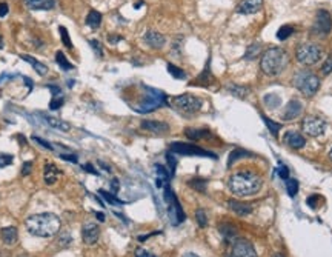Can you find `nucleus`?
Masks as SVG:
<instances>
[{
  "label": "nucleus",
  "instance_id": "f257e3e1",
  "mask_svg": "<svg viewBox=\"0 0 332 257\" xmlns=\"http://www.w3.org/2000/svg\"><path fill=\"white\" fill-rule=\"evenodd\" d=\"M62 222L59 216L52 213L32 214L26 219V230L29 234L37 237H52L59 233Z\"/></svg>",
  "mask_w": 332,
  "mask_h": 257
},
{
  "label": "nucleus",
  "instance_id": "f03ea898",
  "mask_svg": "<svg viewBox=\"0 0 332 257\" xmlns=\"http://www.w3.org/2000/svg\"><path fill=\"white\" fill-rule=\"evenodd\" d=\"M228 186L234 196L239 197L254 196L261 188V177L251 171H239L229 177Z\"/></svg>",
  "mask_w": 332,
  "mask_h": 257
},
{
  "label": "nucleus",
  "instance_id": "7ed1b4c3",
  "mask_svg": "<svg viewBox=\"0 0 332 257\" xmlns=\"http://www.w3.org/2000/svg\"><path fill=\"white\" fill-rule=\"evenodd\" d=\"M289 63L288 53L283 48H269L266 53L261 56L260 68L266 76H279L285 71V68Z\"/></svg>",
  "mask_w": 332,
  "mask_h": 257
},
{
  "label": "nucleus",
  "instance_id": "20e7f679",
  "mask_svg": "<svg viewBox=\"0 0 332 257\" xmlns=\"http://www.w3.org/2000/svg\"><path fill=\"white\" fill-rule=\"evenodd\" d=\"M145 95L142 99L140 104L137 105H131L136 111L139 113H152L157 108L163 107L166 104V95L163 94V91L154 89V88H145Z\"/></svg>",
  "mask_w": 332,
  "mask_h": 257
},
{
  "label": "nucleus",
  "instance_id": "39448f33",
  "mask_svg": "<svg viewBox=\"0 0 332 257\" xmlns=\"http://www.w3.org/2000/svg\"><path fill=\"white\" fill-rule=\"evenodd\" d=\"M294 85L295 88L306 97H311L314 95L317 91H318V86H320V79L308 71V70H303V71H298L295 76H294Z\"/></svg>",
  "mask_w": 332,
  "mask_h": 257
},
{
  "label": "nucleus",
  "instance_id": "423d86ee",
  "mask_svg": "<svg viewBox=\"0 0 332 257\" xmlns=\"http://www.w3.org/2000/svg\"><path fill=\"white\" fill-rule=\"evenodd\" d=\"M171 105L183 116H192L202 108V100L192 94H182L171 99Z\"/></svg>",
  "mask_w": 332,
  "mask_h": 257
},
{
  "label": "nucleus",
  "instance_id": "0eeeda50",
  "mask_svg": "<svg viewBox=\"0 0 332 257\" xmlns=\"http://www.w3.org/2000/svg\"><path fill=\"white\" fill-rule=\"evenodd\" d=\"M163 199L166 202V207H168V214H170V220L173 225H180L185 220V213L180 207V203L176 197V194L173 192V189L168 186L163 188Z\"/></svg>",
  "mask_w": 332,
  "mask_h": 257
},
{
  "label": "nucleus",
  "instance_id": "6e6552de",
  "mask_svg": "<svg viewBox=\"0 0 332 257\" xmlns=\"http://www.w3.org/2000/svg\"><path fill=\"white\" fill-rule=\"evenodd\" d=\"M295 56L300 63L311 67L321 59V48L315 43H302L295 51Z\"/></svg>",
  "mask_w": 332,
  "mask_h": 257
},
{
  "label": "nucleus",
  "instance_id": "1a4fd4ad",
  "mask_svg": "<svg viewBox=\"0 0 332 257\" xmlns=\"http://www.w3.org/2000/svg\"><path fill=\"white\" fill-rule=\"evenodd\" d=\"M174 154H180V156H200V157H212L215 159V156L212 152L195 146L192 143H185V142H174L170 148Z\"/></svg>",
  "mask_w": 332,
  "mask_h": 257
},
{
  "label": "nucleus",
  "instance_id": "9d476101",
  "mask_svg": "<svg viewBox=\"0 0 332 257\" xmlns=\"http://www.w3.org/2000/svg\"><path fill=\"white\" fill-rule=\"evenodd\" d=\"M302 128L303 131L311 136V137H318L324 133L326 130V122L320 117H315V116H308L303 119V123H302Z\"/></svg>",
  "mask_w": 332,
  "mask_h": 257
},
{
  "label": "nucleus",
  "instance_id": "9b49d317",
  "mask_svg": "<svg viewBox=\"0 0 332 257\" xmlns=\"http://www.w3.org/2000/svg\"><path fill=\"white\" fill-rule=\"evenodd\" d=\"M332 29V19L330 14L324 10H320L315 17V25H314V33L318 36H327Z\"/></svg>",
  "mask_w": 332,
  "mask_h": 257
},
{
  "label": "nucleus",
  "instance_id": "f8f14e48",
  "mask_svg": "<svg viewBox=\"0 0 332 257\" xmlns=\"http://www.w3.org/2000/svg\"><path fill=\"white\" fill-rule=\"evenodd\" d=\"M233 257H257V252L251 242H248L246 239H237L234 240Z\"/></svg>",
  "mask_w": 332,
  "mask_h": 257
},
{
  "label": "nucleus",
  "instance_id": "ddd939ff",
  "mask_svg": "<svg viewBox=\"0 0 332 257\" xmlns=\"http://www.w3.org/2000/svg\"><path fill=\"white\" fill-rule=\"evenodd\" d=\"M98 236H100V230L95 223L92 222H88L83 225L82 228V239L86 245H94L97 240H98Z\"/></svg>",
  "mask_w": 332,
  "mask_h": 257
},
{
  "label": "nucleus",
  "instance_id": "4468645a",
  "mask_svg": "<svg viewBox=\"0 0 332 257\" xmlns=\"http://www.w3.org/2000/svg\"><path fill=\"white\" fill-rule=\"evenodd\" d=\"M263 7V0H242L237 7V11L240 14H255L261 10Z\"/></svg>",
  "mask_w": 332,
  "mask_h": 257
},
{
  "label": "nucleus",
  "instance_id": "2eb2a0df",
  "mask_svg": "<svg viewBox=\"0 0 332 257\" xmlns=\"http://www.w3.org/2000/svg\"><path fill=\"white\" fill-rule=\"evenodd\" d=\"M303 111V105L300 100H291L289 104L285 107V111H283V119L285 120H294L297 119Z\"/></svg>",
  "mask_w": 332,
  "mask_h": 257
},
{
  "label": "nucleus",
  "instance_id": "dca6fc26",
  "mask_svg": "<svg viewBox=\"0 0 332 257\" xmlns=\"http://www.w3.org/2000/svg\"><path fill=\"white\" fill-rule=\"evenodd\" d=\"M283 142L288 146H291L292 149H300V148H303L306 145V139L297 131H288L285 134V137H283Z\"/></svg>",
  "mask_w": 332,
  "mask_h": 257
},
{
  "label": "nucleus",
  "instance_id": "f3484780",
  "mask_svg": "<svg viewBox=\"0 0 332 257\" xmlns=\"http://www.w3.org/2000/svg\"><path fill=\"white\" fill-rule=\"evenodd\" d=\"M228 207L229 210L240 217H246L252 213V205L249 203H243V202H237V200H229L228 202Z\"/></svg>",
  "mask_w": 332,
  "mask_h": 257
},
{
  "label": "nucleus",
  "instance_id": "a211bd4d",
  "mask_svg": "<svg viewBox=\"0 0 332 257\" xmlns=\"http://www.w3.org/2000/svg\"><path fill=\"white\" fill-rule=\"evenodd\" d=\"M143 39H145V42H146L151 48H154V49H161V48L164 46V43H166L164 36L160 34V33H157V31H152V29L148 31Z\"/></svg>",
  "mask_w": 332,
  "mask_h": 257
},
{
  "label": "nucleus",
  "instance_id": "6ab92c4d",
  "mask_svg": "<svg viewBox=\"0 0 332 257\" xmlns=\"http://www.w3.org/2000/svg\"><path fill=\"white\" fill-rule=\"evenodd\" d=\"M23 4L34 11H49L55 7V0H23Z\"/></svg>",
  "mask_w": 332,
  "mask_h": 257
},
{
  "label": "nucleus",
  "instance_id": "aec40b11",
  "mask_svg": "<svg viewBox=\"0 0 332 257\" xmlns=\"http://www.w3.org/2000/svg\"><path fill=\"white\" fill-rule=\"evenodd\" d=\"M42 119H43V122H45L48 126H51V128H54V130H59V131H63V133H68V131L71 130V125H70L68 122H65V120L59 119V117L43 114Z\"/></svg>",
  "mask_w": 332,
  "mask_h": 257
},
{
  "label": "nucleus",
  "instance_id": "412c9836",
  "mask_svg": "<svg viewBox=\"0 0 332 257\" xmlns=\"http://www.w3.org/2000/svg\"><path fill=\"white\" fill-rule=\"evenodd\" d=\"M142 128L149 131V133H154V134H164L170 130V126L164 122H157V120H143Z\"/></svg>",
  "mask_w": 332,
  "mask_h": 257
},
{
  "label": "nucleus",
  "instance_id": "4be33fe9",
  "mask_svg": "<svg viewBox=\"0 0 332 257\" xmlns=\"http://www.w3.org/2000/svg\"><path fill=\"white\" fill-rule=\"evenodd\" d=\"M59 174H60V171L55 168V165H52V164H46L45 165V168H43V179H45L46 185H52V183L57 182Z\"/></svg>",
  "mask_w": 332,
  "mask_h": 257
},
{
  "label": "nucleus",
  "instance_id": "5701e85b",
  "mask_svg": "<svg viewBox=\"0 0 332 257\" xmlns=\"http://www.w3.org/2000/svg\"><path fill=\"white\" fill-rule=\"evenodd\" d=\"M155 182L158 188H164L170 185V174L161 165H155Z\"/></svg>",
  "mask_w": 332,
  "mask_h": 257
},
{
  "label": "nucleus",
  "instance_id": "b1692460",
  "mask_svg": "<svg viewBox=\"0 0 332 257\" xmlns=\"http://www.w3.org/2000/svg\"><path fill=\"white\" fill-rule=\"evenodd\" d=\"M0 236H2V240L7 245H14L17 242V230L14 227H5L0 231Z\"/></svg>",
  "mask_w": 332,
  "mask_h": 257
},
{
  "label": "nucleus",
  "instance_id": "393cba45",
  "mask_svg": "<svg viewBox=\"0 0 332 257\" xmlns=\"http://www.w3.org/2000/svg\"><path fill=\"white\" fill-rule=\"evenodd\" d=\"M20 59L22 60H25V62H28L29 65H32V68L37 71V74L39 76H46V73H48V68H46V65H43L42 62H39L37 59H34V57H31V56H28V54H22L20 56Z\"/></svg>",
  "mask_w": 332,
  "mask_h": 257
},
{
  "label": "nucleus",
  "instance_id": "a878e982",
  "mask_svg": "<svg viewBox=\"0 0 332 257\" xmlns=\"http://www.w3.org/2000/svg\"><path fill=\"white\" fill-rule=\"evenodd\" d=\"M100 23H102V14L95 10L89 11L88 17H86V25L92 29H97L100 26Z\"/></svg>",
  "mask_w": 332,
  "mask_h": 257
},
{
  "label": "nucleus",
  "instance_id": "bb28decb",
  "mask_svg": "<svg viewBox=\"0 0 332 257\" xmlns=\"http://www.w3.org/2000/svg\"><path fill=\"white\" fill-rule=\"evenodd\" d=\"M55 62H57V65H59L63 71L74 70V65H73L71 62H68L67 56L62 53V51H57V53H55Z\"/></svg>",
  "mask_w": 332,
  "mask_h": 257
},
{
  "label": "nucleus",
  "instance_id": "cd10ccee",
  "mask_svg": "<svg viewBox=\"0 0 332 257\" xmlns=\"http://www.w3.org/2000/svg\"><path fill=\"white\" fill-rule=\"evenodd\" d=\"M220 233L223 234V237H225L228 242L234 240V239H236V236H237V230H236L233 225H229V223L221 225V227H220Z\"/></svg>",
  "mask_w": 332,
  "mask_h": 257
},
{
  "label": "nucleus",
  "instance_id": "c85d7f7f",
  "mask_svg": "<svg viewBox=\"0 0 332 257\" xmlns=\"http://www.w3.org/2000/svg\"><path fill=\"white\" fill-rule=\"evenodd\" d=\"M186 136H188L191 140H198V139H202V137H208V136H209V131H208V130L188 128V130H186Z\"/></svg>",
  "mask_w": 332,
  "mask_h": 257
},
{
  "label": "nucleus",
  "instance_id": "c756f323",
  "mask_svg": "<svg viewBox=\"0 0 332 257\" xmlns=\"http://www.w3.org/2000/svg\"><path fill=\"white\" fill-rule=\"evenodd\" d=\"M228 89H229V92H231L233 95H237V97H240V99H245V97L249 94V89H248L246 86H240V85H229Z\"/></svg>",
  "mask_w": 332,
  "mask_h": 257
},
{
  "label": "nucleus",
  "instance_id": "7c9ffc66",
  "mask_svg": "<svg viewBox=\"0 0 332 257\" xmlns=\"http://www.w3.org/2000/svg\"><path fill=\"white\" fill-rule=\"evenodd\" d=\"M261 117H263V122L266 123V126H268L269 133H271L274 137L279 136V131L282 130V125H280V123H275V122H272V120H269L266 116H261Z\"/></svg>",
  "mask_w": 332,
  "mask_h": 257
},
{
  "label": "nucleus",
  "instance_id": "2f4dec72",
  "mask_svg": "<svg viewBox=\"0 0 332 257\" xmlns=\"http://www.w3.org/2000/svg\"><path fill=\"white\" fill-rule=\"evenodd\" d=\"M282 104V99L277 94H268L264 95V105H268L269 108H277Z\"/></svg>",
  "mask_w": 332,
  "mask_h": 257
},
{
  "label": "nucleus",
  "instance_id": "473e14b6",
  "mask_svg": "<svg viewBox=\"0 0 332 257\" xmlns=\"http://www.w3.org/2000/svg\"><path fill=\"white\" fill-rule=\"evenodd\" d=\"M258 54H260V43H252V45H249L248 49H246L245 59H248V60H254Z\"/></svg>",
  "mask_w": 332,
  "mask_h": 257
},
{
  "label": "nucleus",
  "instance_id": "72a5a7b5",
  "mask_svg": "<svg viewBox=\"0 0 332 257\" xmlns=\"http://www.w3.org/2000/svg\"><path fill=\"white\" fill-rule=\"evenodd\" d=\"M168 73L174 77V79H179V80H182V79H186V73L182 70V68H179V67H176V65H173V63H168Z\"/></svg>",
  "mask_w": 332,
  "mask_h": 257
},
{
  "label": "nucleus",
  "instance_id": "f704fd0d",
  "mask_svg": "<svg viewBox=\"0 0 332 257\" xmlns=\"http://www.w3.org/2000/svg\"><path fill=\"white\" fill-rule=\"evenodd\" d=\"M285 185H286L288 194H289L291 197H294V196L298 192V182H297V179H291V177H288V179L285 180Z\"/></svg>",
  "mask_w": 332,
  "mask_h": 257
},
{
  "label": "nucleus",
  "instance_id": "c9c22d12",
  "mask_svg": "<svg viewBox=\"0 0 332 257\" xmlns=\"http://www.w3.org/2000/svg\"><path fill=\"white\" fill-rule=\"evenodd\" d=\"M98 192H100V196L108 202V203H111V205H123L125 202H122L120 199H117L114 194H109V192H106L105 189H98Z\"/></svg>",
  "mask_w": 332,
  "mask_h": 257
},
{
  "label": "nucleus",
  "instance_id": "e433bc0d",
  "mask_svg": "<svg viewBox=\"0 0 332 257\" xmlns=\"http://www.w3.org/2000/svg\"><path fill=\"white\" fill-rule=\"evenodd\" d=\"M63 102H65V97H63V94L52 95V99H51V102H49V108H51L52 111H54V110H59V108H62Z\"/></svg>",
  "mask_w": 332,
  "mask_h": 257
},
{
  "label": "nucleus",
  "instance_id": "4c0bfd02",
  "mask_svg": "<svg viewBox=\"0 0 332 257\" xmlns=\"http://www.w3.org/2000/svg\"><path fill=\"white\" fill-rule=\"evenodd\" d=\"M248 156H249V152H248V151H243V149H236V151H233V152H231L228 165L231 167V165L234 164V160H239L240 157H248Z\"/></svg>",
  "mask_w": 332,
  "mask_h": 257
},
{
  "label": "nucleus",
  "instance_id": "58836bf2",
  "mask_svg": "<svg viewBox=\"0 0 332 257\" xmlns=\"http://www.w3.org/2000/svg\"><path fill=\"white\" fill-rule=\"evenodd\" d=\"M292 33H294V28L291 25H285L279 29V33H277V37H279V40H286Z\"/></svg>",
  "mask_w": 332,
  "mask_h": 257
},
{
  "label": "nucleus",
  "instance_id": "ea45409f",
  "mask_svg": "<svg viewBox=\"0 0 332 257\" xmlns=\"http://www.w3.org/2000/svg\"><path fill=\"white\" fill-rule=\"evenodd\" d=\"M14 157L11 154H0V168H7L13 164Z\"/></svg>",
  "mask_w": 332,
  "mask_h": 257
},
{
  "label": "nucleus",
  "instance_id": "a19ab883",
  "mask_svg": "<svg viewBox=\"0 0 332 257\" xmlns=\"http://www.w3.org/2000/svg\"><path fill=\"white\" fill-rule=\"evenodd\" d=\"M166 160H168V165H170V171L171 174L176 173V165H177V160L174 157V152L173 151H168V154H166Z\"/></svg>",
  "mask_w": 332,
  "mask_h": 257
},
{
  "label": "nucleus",
  "instance_id": "79ce46f5",
  "mask_svg": "<svg viewBox=\"0 0 332 257\" xmlns=\"http://www.w3.org/2000/svg\"><path fill=\"white\" fill-rule=\"evenodd\" d=\"M59 31H60V36H62V40H63L65 46L71 49V48H73V42H71V39H70V36H68V31H67V28H65V26H60V28H59Z\"/></svg>",
  "mask_w": 332,
  "mask_h": 257
},
{
  "label": "nucleus",
  "instance_id": "37998d69",
  "mask_svg": "<svg viewBox=\"0 0 332 257\" xmlns=\"http://www.w3.org/2000/svg\"><path fill=\"white\" fill-rule=\"evenodd\" d=\"M195 217H197V222H198V225H200L202 228H205V227L208 225V217H206V213H205L203 210H198V211L195 213Z\"/></svg>",
  "mask_w": 332,
  "mask_h": 257
},
{
  "label": "nucleus",
  "instance_id": "c03bdc74",
  "mask_svg": "<svg viewBox=\"0 0 332 257\" xmlns=\"http://www.w3.org/2000/svg\"><path fill=\"white\" fill-rule=\"evenodd\" d=\"M89 45H91V48L94 49V53H95L98 57H102V56H103V49H102V45H100V42H97V40H89Z\"/></svg>",
  "mask_w": 332,
  "mask_h": 257
},
{
  "label": "nucleus",
  "instance_id": "a18cd8bd",
  "mask_svg": "<svg viewBox=\"0 0 332 257\" xmlns=\"http://www.w3.org/2000/svg\"><path fill=\"white\" fill-rule=\"evenodd\" d=\"M321 73H323V74H329V73H332V54H329L327 59H326V62L323 63Z\"/></svg>",
  "mask_w": 332,
  "mask_h": 257
},
{
  "label": "nucleus",
  "instance_id": "49530a36",
  "mask_svg": "<svg viewBox=\"0 0 332 257\" xmlns=\"http://www.w3.org/2000/svg\"><path fill=\"white\" fill-rule=\"evenodd\" d=\"M277 173L280 174V177H282L283 180H286V179L289 177V170H288V167L283 165V164H280V167L277 168Z\"/></svg>",
  "mask_w": 332,
  "mask_h": 257
},
{
  "label": "nucleus",
  "instance_id": "de8ad7c7",
  "mask_svg": "<svg viewBox=\"0 0 332 257\" xmlns=\"http://www.w3.org/2000/svg\"><path fill=\"white\" fill-rule=\"evenodd\" d=\"M32 140H34V142H37L40 146H43V148H46V149H51V151H52V149H55V146H54V145H51L49 142H46V140H43V139H40V137H34V136H32Z\"/></svg>",
  "mask_w": 332,
  "mask_h": 257
},
{
  "label": "nucleus",
  "instance_id": "09e8293b",
  "mask_svg": "<svg viewBox=\"0 0 332 257\" xmlns=\"http://www.w3.org/2000/svg\"><path fill=\"white\" fill-rule=\"evenodd\" d=\"M134 255H136V257H157L155 254H152V252H149V251H146V249H143V248H137L136 252H134Z\"/></svg>",
  "mask_w": 332,
  "mask_h": 257
},
{
  "label": "nucleus",
  "instance_id": "8fccbe9b",
  "mask_svg": "<svg viewBox=\"0 0 332 257\" xmlns=\"http://www.w3.org/2000/svg\"><path fill=\"white\" fill-rule=\"evenodd\" d=\"M189 185H191V186H194V188H197L198 191H205V188H206V182H205V180H198V179L192 180Z\"/></svg>",
  "mask_w": 332,
  "mask_h": 257
},
{
  "label": "nucleus",
  "instance_id": "3c124183",
  "mask_svg": "<svg viewBox=\"0 0 332 257\" xmlns=\"http://www.w3.org/2000/svg\"><path fill=\"white\" fill-rule=\"evenodd\" d=\"M32 170V164L31 162H25L23 164V168H22V176H28Z\"/></svg>",
  "mask_w": 332,
  "mask_h": 257
},
{
  "label": "nucleus",
  "instance_id": "603ef678",
  "mask_svg": "<svg viewBox=\"0 0 332 257\" xmlns=\"http://www.w3.org/2000/svg\"><path fill=\"white\" fill-rule=\"evenodd\" d=\"M8 11H10V8L7 4H0V17H5L8 14Z\"/></svg>",
  "mask_w": 332,
  "mask_h": 257
},
{
  "label": "nucleus",
  "instance_id": "864d4df0",
  "mask_svg": "<svg viewBox=\"0 0 332 257\" xmlns=\"http://www.w3.org/2000/svg\"><path fill=\"white\" fill-rule=\"evenodd\" d=\"M82 168H83L85 171L91 173V174H95V176L98 174V173H97V170H94V168H92V165H89V164H86V165H85V167H82Z\"/></svg>",
  "mask_w": 332,
  "mask_h": 257
},
{
  "label": "nucleus",
  "instance_id": "5fc2aeb1",
  "mask_svg": "<svg viewBox=\"0 0 332 257\" xmlns=\"http://www.w3.org/2000/svg\"><path fill=\"white\" fill-rule=\"evenodd\" d=\"M111 188H113V192H114V194L119 191V180H117V179H113V182H111Z\"/></svg>",
  "mask_w": 332,
  "mask_h": 257
},
{
  "label": "nucleus",
  "instance_id": "6e6d98bb",
  "mask_svg": "<svg viewBox=\"0 0 332 257\" xmlns=\"http://www.w3.org/2000/svg\"><path fill=\"white\" fill-rule=\"evenodd\" d=\"M60 157L65 159V160H73V162H77V156H65V154H60Z\"/></svg>",
  "mask_w": 332,
  "mask_h": 257
},
{
  "label": "nucleus",
  "instance_id": "4d7b16f0",
  "mask_svg": "<svg viewBox=\"0 0 332 257\" xmlns=\"http://www.w3.org/2000/svg\"><path fill=\"white\" fill-rule=\"evenodd\" d=\"M119 40H122V37H113V36L109 37V42H113V43H116V42H119Z\"/></svg>",
  "mask_w": 332,
  "mask_h": 257
},
{
  "label": "nucleus",
  "instance_id": "13d9d810",
  "mask_svg": "<svg viewBox=\"0 0 332 257\" xmlns=\"http://www.w3.org/2000/svg\"><path fill=\"white\" fill-rule=\"evenodd\" d=\"M95 216H97V219H98L100 222H103V220H105V216H103L102 213H95Z\"/></svg>",
  "mask_w": 332,
  "mask_h": 257
},
{
  "label": "nucleus",
  "instance_id": "bf43d9fd",
  "mask_svg": "<svg viewBox=\"0 0 332 257\" xmlns=\"http://www.w3.org/2000/svg\"><path fill=\"white\" fill-rule=\"evenodd\" d=\"M183 257H198V255L194 252H186V254H183Z\"/></svg>",
  "mask_w": 332,
  "mask_h": 257
},
{
  "label": "nucleus",
  "instance_id": "052dcab7",
  "mask_svg": "<svg viewBox=\"0 0 332 257\" xmlns=\"http://www.w3.org/2000/svg\"><path fill=\"white\" fill-rule=\"evenodd\" d=\"M274 257H285V255H283V254H282V252H277V254H275V255H274Z\"/></svg>",
  "mask_w": 332,
  "mask_h": 257
},
{
  "label": "nucleus",
  "instance_id": "680f3d73",
  "mask_svg": "<svg viewBox=\"0 0 332 257\" xmlns=\"http://www.w3.org/2000/svg\"><path fill=\"white\" fill-rule=\"evenodd\" d=\"M4 46V39H2V36H0V48Z\"/></svg>",
  "mask_w": 332,
  "mask_h": 257
},
{
  "label": "nucleus",
  "instance_id": "e2e57ef3",
  "mask_svg": "<svg viewBox=\"0 0 332 257\" xmlns=\"http://www.w3.org/2000/svg\"><path fill=\"white\" fill-rule=\"evenodd\" d=\"M329 157H330V160H332V149L329 151Z\"/></svg>",
  "mask_w": 332,
  "mask_h": 257
},
{
  "label": "nucleus",
  "instance_id": "0e129e2a",
  "mask_svg": "<svg viewBox=\"0 0 332 257\" xmlns=\"http://www.w3.org/2000/svg\"><path fill=\"white\" fill-rule=\"evenodd\" d=\"M231 257H233V255H231Z\"/></svg>",
  "mask_w": 332,
  "mask_h": 257
}]
</instances>
